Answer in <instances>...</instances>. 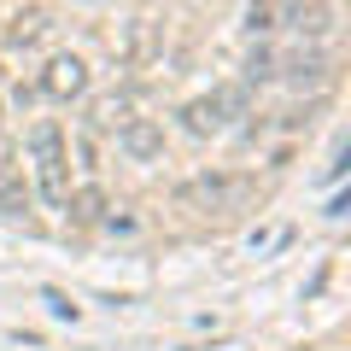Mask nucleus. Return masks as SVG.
<instances>
[{
  "label": "nucleus",
  "instance_id": "nucleus-1",
  "mask_svg": "<svg viewBox=\"0 0 351 351\" xmlns=\"http://www.w3.org/2000/svg\"><path fill=\"white\" fill-rule=\"evenodd\" d=\"M334 76V53L322 41H258L246 53V82H287V88H322Z\"/></svg>",
  "mask_w": 351,
  "mask_h": 351
},
{
  "label": "nucleus",
  "instance_id": "nucleus-2",
  "mask_svg": "<svg viewBox=\"0 0 351 351\" xmlns=\"http://www.w3.org/2000/svg\"><path fill=\"white\" fill-rule=\"evenodd\" d=\"M246 29H252V36L322 41L328 29H334V6H328V0H252Z\"/></svg>",
  "mask_w": 351,
  "mask_h": 351
},
{
  "label": "nucleus",
  "instance_id": "nucleus-3",
  "mask_svg": "<svg viewBox=\"0 0 351 351\" xmlns=\"http://www.w3.org/2000/svg\"><path fill=\"white\" fill-rule=\"evenodd\" d=\"M176 199L188 205V211H199V217H234V211H246V205L258 199V176H246V170H199V176H188V182L176 188Z\"/></svg>",
  "mask_w": 351,
  "mask_h": 351
},
{
  "label": "nucleus",
  "instance_id": "nucleus-4",
  "mask_svg": "<svg viewBox=\"0 0 351 351\" xmlns=\"http://www.w3.org/2000/svg\"><path fill=\"white\" fill-rule=\"evenodd\" d=\"M24 147H29V158H36V188H41V199L59 211L64 193H71V147H64V129L53 123V117H36L29 135H24Z\"/></svg>",
  "mask_w": 351,
  "mask_h": 351
},
{
  "label": "nucleus",
  "instance_id": "nucleus-5",
  "mask_svg": "<svg viewBox=\"0 0 351 351\" xmlns=\"http://www.w3.org/2000/svg\"><path fill=\"white\" fill-rule=\"evenodd\" d=\"M240 117H252V88L246 82H223V88H211V94H199V100L182 106V129L199 135V141L205 135H228Z\"/></svg>",
  "mask_w": 351,
  "mask_h": 351
},
{
  "label": "nucleus",
  "instance_id": "nucleus-6",
  "mask_svg": "<svg viewBox=\"0 0 351 351\" xmlns=\"http://www.w3.org/2000/svg\"><path fill=\"white\" fill-rule=\"evenodd\" d=\"M41 94H47V100H76V94H88V64L76 59V53H53L47 71H41Z\"/></svg>",
  "mask_w": 351,
  "mask_h": 351
},
{
  "label": "nucleus",
  "instance_id": "nucleus-7",
  "mask_svg": "<svg viewBox=\"0 0 351 351\" xmlns=\"http://www.w3.org/2000/svg\"><path fill=\"white\" fill-rule=\"evenodd\" d=\"M117 53H123L129 64H152V59H158V12H135V18H129Z\"/></svg>",
  "mask_w": 351,
  "mask_h": 351
},
{
  "label": "nucleus",
  "instance_id": "nucleus-8",
  "mask_svg": "<svg viewBox=\"0 0 351 351\" xmlns=\"http://www.w3.org/2000/svg\"><path fill=\"white\" fill-rule=\"evenodd\" d=\"M117 152L135 158V164H152V158L164 152V129L152 123V117H129V123L117 129Z\"/></svg>",
  "mask_w": 351,
  "mask_h": 351
},
{
  "label": "nucleus",
  "instance_id": "nucleus-9",
  "mask_svg": "<svg viewBox=\"0 0 351 351\" xmlns=\"http://www.w3.org/2000/svg\"><path fill=\"white\" fill-rule=\"evenodd\" d=\"M71 223H106V193L100 188H76V193H64V205H59Z\"/></svg>",
  "mask_w": 351,
  "mask_h": 351
},
{
  "label": "nucleus",
  "instance_id": "nucleus-10",
  "mask_svg": "<svg viewBox=\"0 0 351 351\" xmlns=\"http://www.w3.org/2000/svg\"><path fill=\"white\" fill-rule=\"evenodd\" d=\"M47 29H53L47 12H18L12 24H6V41H12V47H36V41H47Z\"/></svg>",
  "mask_w": 351,
  "mask_h": 351
},
{
  "label": "nucleus",
  "instance_id": "nucleus-11",
  "mask_svg": "<svg viewBox=\"0 0 351 351\" xmlns=\"http://www.w3.org/2000/svg\"><path fill=\"white\" fill-rule=\"evenodd\" d=\"M29 211V188L12 170H0V217H24Z\"/></svg>",
  "mask_w": 351,
  "mask_h": 351
},
{
  "label": "nucleus",
  "instance_id": "nucleus-12",
  "mask_svg": "<svg viewBox=\"0 0 351 351\" xmlns=\"http://www.w3.org/2000/svg\"><path fill=\"white\" fill-rule=\"evenodd\" d=\"M129 117H135V112H129L123 94H112V100H94V129H112V135H117Z\"/></svg>",
  "mask_w": 351,
  "mask_h": 351
}]
</instances>
